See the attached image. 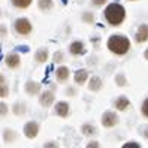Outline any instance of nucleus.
Masks as SVG:
<instances>
[{"mask_svg": "<svg viewBox=\"0 0 148 148\" xmlns=\"http://www.w3.org/2000/svg\"><path fill=\"white\" fill-rule=\"evenodd\" d=\"M64 93H66V96H67V97H75V96L78 94V91H76V88H75V87H67Z\"/></svg>", "mask_w": 148, "mask_h": 148, "instance_id": "31", "label": "nucleus"}, {"mask_svg": "<svg viewBox=\"0 0 148 148\" xmlns=\"http://www.w3.org/2000/svg\"><path fill=\"white\" fill-rule=\"evenodd\" d=\"M40 133V123L36 120H29L23 126V135L27 139H36Z\"/></svg>", "mask_w": 148, "mask_h": 148, "instance_id": "5", "label": "nucleus"}, {"mask_svg": "<svg viewBox=\"0 0 148 148\" xmlns=\"http://www.w3.org/2000/svg\"><path fill=\"white\" fill-rule=\"evenodd\" d=\"M14 32L18 34V36H23V38H27L32 34L33 32V24L29 18L25 16H20L14 21Z\"/></svg>", "mask_w": 148, "mask_h": 148, "instance_id": "3", "label": "nucleus"}, {"mask_svg": "<svg viewBox=\"0 0 148 148\" xmlns=\"http://www.w3.org/2000/svg\"><path fill=\"white\" fill-rule=\"evenodd\" d=\"M6 82V76L3 73H0V84H5Z\"/></svg>", "mask_w": 148, "mask_h": 148, "instance_id": "34", "label": "nucleus"}, {"mask_svg": "<svg viewBox=\"0 0 148 148\" xmlns=\"http://www.w3.org/2000/svg\"><path fill=\"white\" fill-rule=\"evenodd\" d=\"M106 2H108V0H91V5L96 6V8H100L103 5H106Z\"/></svg>", "mask_w": 148, "mask_h": 148, "instance_id": "33", "label": "nucleus"}, {"mask_svg": "<svg viewBox=\"0 0 148 148\" xmlns=\"http://www.w3.org/2000/svg\"><path fill=\"white\" fill-rule=\"evenodd\" d=\"M144 57H145V60H148V48L144 51Z\"/></svg>", "mask_w": 148, "mask_h": 148, "instance_id": "35", "label": "nucleus"}, {"mask_svg": "<svg viewBox=\"0 0 148 148\" xmlns=\"http://www.w3.org/2000/svg\"><path fill=\"white\" fill-rule=\"evenodd\" d=\"M81 133L82 136H87V138H93L97 135V127H96L93 123H84L81 124Z\"/></svg>", "mask_w": 148, "mask_h": 148, "instance_id": "19", "label": "nucleus"}, {"mask_svg": "<svg viewBox=\"0 0 148 148\" xmlns=\"http://www.w3.org/2000/svg\"><path fill=\"white\" fill-rule=\"evenodd\" d=\"M135 40L136 43H144L148 40V24H141L135 33Z\"/></svg>", "mask_w": 148, "mask_h": 148, "instance_id": "16", "label": "nucleus"}, {"mask_svg": "<svg viewBox=\"0 0 148 148\" xmlns=\"http://www.w3.org/2000/svg\"><path fill=\"white\" fill-rule=\"evenodd\" d=\"M121 148H142V147H141V144H138L135 141H129V142L121 145Z\"/></svg>", "mask_w": 148, "mask_h": 148, "instance_id": "30", "label": "nucleus"}, {"mask_svg": "<svg viewBox=\"0 0 148 148\" xmlns=\"http://www.w3.org/2000/svg\"><path fill=\"white\" fill-rule=\"evenodd\" d=\"M8 25L6 24H3V23H0V39H5L6 36H8Z\"/></svg>", "mask_w": 148, "mask_h": 148, "instance_id": "29", "label": "nucleus"}, {"mask_svg": "<svg viewBox=\"0 0 148 148\" xmlns=\"http://www.w3.org/2000/svg\"><path fill=\"white\" fill-rule=\"evenodd\" d=\"M71 78V69L67 66H58L56 69V79L60 84H66Z\"/></svg>", "mask_w": 148, "mask_h": 148, "instance_id": "12", "label": "nucleus"}, {"mask_svg": "<svg viewBox=\"0 0 148 148\" xmlns=\"http://www.w3.org/2000/svg\"><path fill=\"white\" fill-rule=\"evenodd\" d=\"M0 148H2V147H0Z\"/></svg>", "mask_w": 148, "mask_h": 148, "instance_id": "38", "label": "nucleus"}, {"mask_svg": "<svg viewBox=\"0 0 148 148\" xmlns=\"http://www.w3.org/2000/svg\"><path fill=\"white\" fill-rule=\"evenodd\" d=\"M54 115L60 118H69L71 115V105L66 100H58L54 103Z\"/></svg>", "mask_w": 148, "mask_h": 148, "instance_id": "7", "label": "nucleus"}, {"mask_svg": "<svg viewBox=\"0 0 148 148\" xmlns=\"http://www.w3.org/2000/svg\"><path fill=\"white\" fill-rule=\"evenodd\" d=\"M112 105H114V109L118 111V112H124L130 108V100L127 96H118V97L114 99L112 102Z\"/></svg>", "mask_w": 148, "mask_h": 148, "instance_id": "11", "label": "nucleus"}, {"mask_svg": "<svg viewBox=\"0 0 148 148\" xmlns=\"http://www.w3.org/2000/svg\"><path fill=\"white\" fill-rule=\"evenodd\" d=\"M38 8L42 12H48L54 8V2L53 0H38Z\"/></svg>", "mask_w": 148, "mask_h": 148, "instance_id": "21", "label": "nucleus"}, {"mask_svg": "<svg viewBox=\"0 0 148 148\" xmlns=\"http://www.w3.org/2000/svg\"><path fill=\"white\" fill-rule=\"evenodd\" d=\"M88 78H90V73L87 69H78V71L73 73V81L76 85H84L88 82Z\"/></svg>", "mask_w": 148, "mask_h": 148, "instance_id": "15", "label": "nucleus"}, {"mask_svg": "<svg viewBox=\"0 0 148 148\" xmlns=\"http://www.w3.org/2000/svg\"><path fill=\"white\" fill-rule=\"evenodd\" d=\"M9 93H11V88H9V85H8V82L0 84V100L8 99L9 97Z\"/></svg>", "mask_w": 148, "mask_h": 148, "instance_id": "23", "label": "nucleus"}, {"mask_svg": "<svg viewBox=\"0 0 148 148\" xmlns=\"http://www.w3.org/2000/svg\"><path fill=\"white\" fill-rule=\"evenodd\" d=\"M11 112H12V115L15 117H24L25 114H27V105H25V102L24 100H16L12 103V108H11Z\"/></svg>", "mask_w": 148, "mask_h": 148, "instance_id": "13", "label": "nucleus"}, {"mask_svg": "<svg viewBox=\"0 0 148 148\" xmlns=\"http://www.w3.org/2000/svg\"><path fill=\"white\" fill-rule=\"evenodd\" d=\"M106 47L112 54L115 56H126L130 51V40L124 34H111L106 40Z\"/></svg>", "mask_w": 148, "mask_h": 148, "instance_id": "2", "label": "nucleus"}, {"mask_svg": "<svg viewBox=\"0 0 148 148\" xmlns=\"http://www.w3.org/2000/svg\"><path fill=\"white\" fill-rule=\"evenodd\" d=\"M69 53H71L72 56H75V57L84 56V54L87 53L84 42H82V40H73L71 45H69Z\"/></svg>", "mask_w": 148, "mask_h": 148, "instance_id": "14", "label": "nucleus"}, {"mask_svg": "<svg viewBox=\"0 0 148 148\" xmlns=\"http://www.w3.org/2000/svg\"><path fill=\"white\" fill-rule=\"evenodd\" d=\"M103 16H105V20L109 25H121L126 20V9L123 5L120 3H109L105 11H103Z\"/></svg>", "mask_w": 148, "mask_h": 148, "instance_id": "1", "label": "nucleus"}, {"mask_svg": "<svg viewBox=\"0 0 148 148\" xmlns=\"http://www.w3.org/2000/svg\"><path fill=\"white\" fill-rule=\"evenodd\" d=\"M24 93L29 96V97H36L42 93V84L38 82V81H33V79H29L25 81L24 84Z\"/></svg>", "mask_w": 148, "mask_h": 148, "instance_id": "9", "label": "nucleus"}, {"mask_svg": "<svg viewBox=\"0 0 148 148\" xmlns=\"http://www.w3.org/2000/svg\"><path fill=\"white\" fill-rule=\"evenodd\" d=\"M48 58H49V51H48V48L42 47V48H38V49H36V53H34V62H36L38 64L47 63Z\"/></svg>", "mask_w": 148, "mask_h": 148, "instance_id": "17", "label": "nucleus"}, {"mask_svg": "<svg viewBox=\"0 0 148 148\" xmlns=\"http://www.w3.org/2000/svg\"><path fill=\"white\" fill-rule=\"evenodd\" d=\"M115 84L118 87H126L127 85V78L124 73H117L115 75Z\"/></svg>", "mask_w": 148, "mask_h": 148, "instance_id": "24", "label": "nucleus"}, {"mask_svg": "<svg viewBox=\"0 0 148 148\" xmlns=\"http://www.w3.org/2000/svg\"><path fill=\"white\" fill-rule=\"evenodd\" d=\"M53 62L54 63H57V64H62L63 62H64V54H63V51H56L54 53V56H53Z\"/></svg>", "mask_w": 148, "mask_h": 148, "instance_id": "25", "label": "nucleus"}, {"mask_svg": "<svg viewBox=\"0 0 148 148\" xmlns=\"http://www.w3.org/2000/svg\"><path fill=\"white\" fill-rule=\"evenodd\" d=\"M141 114H142L145 118H148V97L142 102V105H141Z\"/></svg>", "mask_w": 148, "mask_h": 148, "instance_id": "28", "label": "nucleus"}, {"mask_svg": "<svg viewBox=\"0 0 148 148\" xmlns=\"http://www.w3.org/2000/svg\"><path fill=\"white\" fill-rule=\"evenodd\" d=\"M85 148H100V142H99V141H96V139H91V141L87 142Z\"/></svg>", "mask_w": 148, "mask_h": 148, "instance_id": "32", "label": "nucleus"}, {"mask_svg": "<svg viewBox=\"0 0 148 148\" xmlns=\"http://www.w3.org/2000/svg\"><path fill=\"white\" fill-rule=\"evenodd\" d=\"M39 97V105L42 108H51V106H54V103H56V93L54 90H42V93L38 96Z\"/></svg>", "mask_w": 148, "mask_h": 148, "instance_id": "6", "label": "nucleus"}, {"mask_svg": "<svg viewBox=\"0 0 148 148\" xmlns=\"http://www.w3.org/2000/svg\"><path fill=\"white\" fill-rule=\"evenodd\" d=\"M82 21L87 24H93L94 23V14L93 12H84L82 14Z\"/></svg>", "mask_w": 148, "mask_h": 148, "instance_id": "26", "label": "nucleus"}, {"mask_svg": "<svg viewBox=\"0 0 148 148\" xmlns=\"http://www.w3.org/2000/svg\"><path fill=\"white\" fill-rule=\"evenodd\" d=\"M102 87H103V81H102V78L100 76H90L88 78V90L93 91V93H97L102 90Z\"/></svg>", "mask_w": 148, "mask_h": 148, "instance_id": "18", "label": "nucleus"}, {"mask_svg": "<svg viewBox=\"0 0 148 148\" xmlns=\"http://www.w3.org/2000/svg\"><path fill=\"white\" fill-rule=\"evenodd\" d=\"M2 139L6 145H12L18 141V132L12 127H5L2 130Z\"/></svg>", "mask_w": 148, "mask_h": 148, "instance_id": "10", "label": "nucleus"}, {"mask_svg": "<svg viewBox=\"0 0 148 148\" xmlns=\"http://www.w3.org/2000/svg\"><path fill=\"white\" fill-rule=\"evenodd\" d=\"M33 3V0H11V5L14 8H16V9H27V8H30V5Z\"/></svg>", "mask_w": 148, "mask_h": 148, "instance_id": "20", "label": "nucleus"}, {"mask_svg": "<svg viewBox=\"0 0 148 148\" xmlns=\"http://www.w3.org/2000/svg\"><path fill=\"white\" fill-rule=\"evenodd\" d=\"M9 114H11V106L5 100H0V120L6 118Z\"/></svg>", "mask_w": 148, "mask_h": 148, "instance_id": "22", "label": "nucleus"}, {"mask_svg": "<svg viewBox=\"0 0 148 148\" xmlns=\"http://www.w3.org/2000/svg\"><path fill=\"white\" fill-rule=\"evenodd\" d=\"M5 64H6L8 69H11V71H16V69L21 67V56L18 53H15V51L8 53L5 56Z\"/></svg>", "mask_w": 148, "mask_h": 148, "instance_id": "8", "label": "nucleus"}, {"mask_svg": "<svg viewBox=\"0 0 148 148\" xmlns=\"http://www.w3.org/2000/svg\"><path fill=\"white\" fill-rule=\"evenodd\" d=\"M100 124H102V127H105V129H114V127H117L120 124V117H118V114L115 111L108 109V111H105L102 114Z\"/></svg>", "mask_w": 148, "mask_h": 148, "instance_id": "4", "label": "nucleus"}, {"mask_svg": "<svg viewBox=\"0 0 148 148\" xmlns=\"http://www.w3.org/2000/svg\"><path fill=\"white\" fill-rule=\"evenodd\" d=\"M42 148H60V144L54 139H49V141H45L42 145Z\"/></svg>", "mask_w": 148, "mask_h": 148, "instance_id": "27", "label": "nucleus"}, {"mask_svg": "<svg viewBox=\"0 0 148 148\" xmlns=\"http://www.w3.org/2000/svg\"><path fill=\"white\" fill-rule=\"evenodd\" d=\"M0 18H2V11H0Z\"/></svg>", "mask_w": 148, "mask_h": 148, "instance_id": "36", "label": "nucleus"}, {"mask_svg": "<svg viewBox=\"0 0 148 148\" xmlns=\"http://www.w3.org/2000/svg\"><path fill=\"white\" fill-rule=\"evenodd\" d=\"M130 2H136V0H130Z\"/></svg>", "mask_w": 148, "mask_h": 148, "instance_id": "37", "label": "nucleus"}]
</instances>
